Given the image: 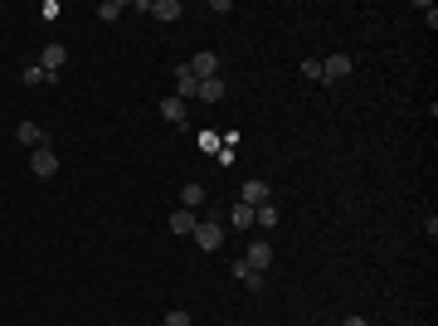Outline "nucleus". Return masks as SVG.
I'll return each instance as SVG.
<instances>
[{"label": "nucleus", "instance_id": "a211bd4d", "mask_svg": "<svg viewBox=\"0 0 438 326\" xmlns=\"http://www.w3.org/2000/svg\"><path fill=\"white\" fill-rule=\"evenodd\" d=\"M117 15H122V0H103V5H98V20H117Z\"/></svg>", "mask_w": 438, "mask_h": 326}, {"label": "nucleus", "instance_id": "f03ea898", "mask_svg": "<svg viewBox=\"0 0 438 326\" xmlns=\"http://www.w3.org/2000/svg\"><path fill=\"white\" fill-rule=\"evenodd\" d=\"M29 170H34L39 180L58 175V151H54V146H34V151H29Z\"/></svg>", "mask_w": 438, "mask_h": 326}, {"label": "nucleus", "instance_id": "6ab92c4d", "mask_svg": "<svg viewBox=\"0 0 438 326\" xmlns=\"http://www.w3.org/2000/svg\"><path fill=\"white\" fill-rule=\"evenodd\" d=\"M200 146H205L210 156H219V146H224V141H219V132H200Z\"/></svg>", "mask_w": 438, "mask_h": 326}, {"label": "nucleus", "instance_id": "7ed1b4c3", "mask_svg": "<svg viewBox=\"0 0 438 326\" xmlns=\"http://www.w3.org/2000/svg\"><path fill=\"white\" fill-rule=\"evenodd\" d=\"M165 117V122H170V127H180V132H190V117H185V103H180V98H175V93H170V98H161V108H156Z\"/></svg>", "mask_w": 438, "mask_h": 326}, {"label": "nucleus", "instance_id": "20e7f679", "mask_svg": "<svg viewBox=\"0 0 438 326\" xmlns=\"http://www.w3.org/2000/svg\"><path fill=\"white\" fill-rule=\"evenodd\" d=\"M341 78H351V54L322 58V83H341Z\"/></svg>", "mask_w": 438, "mask_h": 326}, {"label": "nucleus", "instance_id": "5701e85b", "mask_svg": "<svg viewBox=\"0 0 438 326\" xmlns=\"http://www.w3.org/2000/svg\"><path fill=\"white\" fill-rule=\"evenodd\" d=\"M346 326H370V322H365V317H346Z\"/></svg>", "mask_w": 438, "mask_h": 326}, {"label": "nucleus", "instance_id": "0eeeda50", "mask_svg": "<svg viewBox=\"0 0 438 326\" xmlns=\"http://www.w3.org/2000/svg\"><path fill=\"white\" fill-rule=\"evenodd\" d=\"M185 68L195 73V83H205V78H219V58H215V54H195L190 63H185Z\"/></svg>", "mask_w": 438, "mask_h": 326}, {"label": "nucleus", "instance_id": "f8f14e48", "mask_svg": "<svg viewBox=\"0 0 438 326\" xmlns=\"http://www.w3.org/2000/svg\"><path fill=\"white\" fill-rule=\"evenodd\" d=\"M277 219H282V210H277L273 200H268V205H258V210H253V224H258V229H277Z\"/></svg>", "mask_w": 438, "mask_h": 326}, {"label": "nucleus", "instance_id": "1a4fd4ad", "mask_svg": "<svg viewBox=\"0 0 438 326\" xmlns=\"http://www.w3.org/2000/svg\"><path fill=\"white\" fill-rule=\"evenodd\" d=\"M244 263H248L253 272H268V263H273V248H268V244H248Z\"/></svg>", "mask_w": 438, "mask_h": 326}, {"label": "nucleus", "instance_id": "4468645a", "mask_svg": "<svg viewBox=\"0 0 438 326\" xmlns=\"http://www.w3.org/2000/svg\"><path fill=\"white\" fill-rule=\"evenodd\" d=\"M195 224H200L195 210H175V215H170V234H195Z\"/></svg>", "mask_w": 438, "mask_h": 326}, {"label": "nucleus", "instance_id": "aec40b11", "mask_svg": "<svg viewBox=\"0 0 438 326\" xmlns=\"http://www.w3.org/2000/svg\"><path fill=\"white\" fill-rule=\"evenodd\" d=\"M302 78L322 83V58H307V63H302Z\"/></svg>", "mask_w": 438, "mask_h": 326}, {"label": "nucleus", "instance_id": "9d476101", "mask_svg": "<svg viewBox=\"0 0 438 326\" xmlns=\"http://www.w3.org/2000/svg\"><path fill=\"white\" fill-rule=\"evenodd\" d=\"M268 200H273L268 180H244V205H253V210H258V205H268Z\"/></svg>", "mask_w": 438, "mask_h": 326}, {"label": "nucleus", "instance_id": "412c9836", "mask_svg": "<svg viewBox=\"0 0 438 326\" xmlns=\"http://www.w3.org/2000/svg\"><path fill=\"white\" fill-rule=\"evenodd\" d=\"M165 326H190V312H185V307H175V312H165Z\"/></svg>", "mask_w": 438, "mask_h": 326}, {"label": "nucleus", "instance_id": "ddd939ff", "mask_svg": "<svg viewBox=\"0 0 438 326\" xmlns=\"http://www.w3.org/2000/svg\"><path fill=\"white\" fill-rule=\"evenodd\" d=\"M224 93H229V88H224V78H205V83H200V93H195V98H200V103H219Z\"/></svg>", "mask_w": 438, "mask_h": 326}, {"label": "nucleus", "instance_id": "dca6fc26", "mask_svg": "<svg viewBox=\"0 0 438 326\" xmlns=\"http://www.w3.org/2000/svg\"><path fill=\"white\" fill-rule=\"evenodd\" d=\"M20 78H25V88H44V83H58L54 73H44L39 63H29V68H25V73H20Z\"/></svg>", "mask_w": 438, "mask_h": 326}, {"label": "nucleus", "instance_id": "39448f33", "mask_svg": "<svg viewBox=\"0 0 438 326\" xmlns=\"http://www.w3.org/2000/svg\"><path fill=\"white\" fill-rule=\"evenodd\" d=\"M15 136H20V146H29V151H34V146H49V132H44L39 122H20Z\"/></svg>", "mask_w": 438, "mask_h": 326}, {"label": "nucleus", "instance_id": "f3484780", "mask_svg": "<svg viewBox=\"0 0 438 326\" xmlns=\"http://www.w3.org/2000/svg\"><path fill=\"white\" fill-rule=\"evenodd\" d=\"M229 219H234V229H248V224H253V205H244V200H239Z\"/></svg>", "mask_w": 438, "mask_h": 326}, {"label": "nucleus", "instance_id": "4be33fe9", "mask_svg": "<svg viewBox=\"0 0 438 326\" xmlns=\"http://www.w3.org/2000/svg\"><path fill=\"white\" fill-rule=\"evenodd\" d=\"M248 272H253V268H248V263H244V258H234V268H229V277H234V282H244V277H248Z\"/></svg>", "mask_w": 438, "mask_h": 326}, {"label": "nucleus", "instance_id": "6e6552de", "mask_svg": "<svg viewBox=\"0 0 438 326\" xmlns=\"http://www.w3.org/2000/svg\"><path fill=\"white\" fill-rule=\"evenodd\" d=\"M195 93H200V83H195V73L180 63V68H175V98H180V103H190Z\"/></svg>", "mask_w": 438, "mask_h": 326}, {"label": "nucleus", "instance_id": "423d86ee", "mask_svg": "<svg viewBox=\"0 0 438 326\" xmlns=\"http://www.w3.org/2000/svg\"><path fill=\"white\" fill-rule=\"evenodd\" d=\"M63 58H68V49H63V44H44V49H39V68H44V73H54V78H58Z\"/></svg>", "mask_w": 438, "mask_h": 326}, {"label": "nucleus", "instance_id": "f257e3e1", "mask_svg": "<svg viewBox=\"0 0 438 326\" xmlns=\"http://www.w3.org/2000/svg\"><path fill=\"white\" fill-rule=\"evenodd\" d=\"M195 248H205V253L224 248V224H219V219H200V224H195Z\"/></svg>", "mask_w": 438, "mask_h": 326}, {"label": "nucleus", "instance_id": "9b49d317", "mask_svg": "<svg viewBox=\"0 0 438 326\" xmlns=\"http://www.w3.org/2000/svg\"><path fill=\"white\" fill-rule=\"evenodd\" d=\"M146 10H151V15H156L161 25H170V20H180V0H151Z\"/></svg>", "mask_w": 438, "mask_h": 326}, {"label": "nucleus", "instance_id": "2eb2a0df", "mask_svg": "<svg viewBox=\"0 0 438 326\" xmlns=\"http://www.w3.org/2000/svg\"><path fill=\"white\" fill-rule=\"evenodd\" d=\"M180 205H185V210H200V205H205V185H200V180H190V185L180 190Z\"/></svg>", "mask_w": 438, "mask_h": 326}]
</instances>
